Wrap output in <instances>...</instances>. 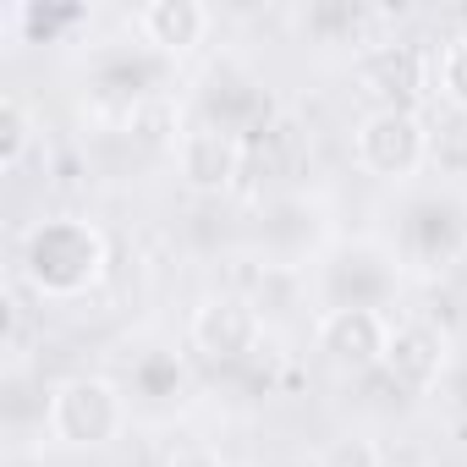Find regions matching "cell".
<instances>
[{
    "label": "cell",
    "mask_w": 467,
    "mask_h": 467,
    "mask_svg": "<svg viewBox=\"0 0 467 467\" xmlns=\"http://www.w3.org/2000/svg\"><path fill=\"white\" fill-rule=\"evenodd\" d=\"M28 143H34V116H28V105L17 94H6V105H0V165L17 171Z\"/></svg>",
    "instance_id": "cell-18"
},
{
    "label": "cell",
    "mask_w": 467,
    "mask_h": 467,
    "mask_svg": "<svg viewBox=\"0 0 467 467\" xmlns=\"http://www.w3.org/2000/svg\"><path fill=\"white\" fill-rule=\"evenodd\" d=\"M171 467H220V462H214L203 445H187V451H176V456H171Z\"/></svg>",
    "instance_id": "cell-23"
},
{
    "label": "cell",
    "mask_w": 467,
    "mask_h": 467,
    "mask_svg": "<svg viewBox=\"0 0 467 467\" xmlns=\"http://www.w3.org/2000/svg\"><path fill=\"white\" fill-rule=\"evenodd\" d=\"M396 254L412 270H451L467 254V203L456 192H412L396 214Z\"/></svg>",
    "instance_id": "cell-3"
},
{
    "label": "cell",
    "mask_w": 467,
    "mask_h": 467,
    "mask_svg": "<svg viewBox=\"0 0 467 467\" xmlns=\"http://www.w3.org/2000/svg\"><path fill=\"white\" fill-rule=\"evenodd\" d=\"M187 385H192V374H187L182 352H171V347H149V352H138L132 368H127V396L143 401L149 412L176 407V401L187 396Z\"/></svg>",
    "instance_id": "cell-14"
},
{
    "label": "cell",
    "mask_w": 467,
    "mask_h": 467,
    "mask_svg": "<svg viewBox=\"0 0 467 467\" xmlns=\"http://www.w3.org/2000/svg\"><path fill=\"white\" fill-rule=\"evenodd\" d=\"M358 83L374 99V110H418L429 88V61L418 45H374L358 61Z\"/></svg>",
    "instance_id": "cell-10"
},
{
    "label": "cell",
    "mask_w": 467,
    "mask_h": 467,
    "mask_svg": "<svg viewBox=\"0 0 467 467\" xmlns=\"http://www.w3.org/2000/svg\"><path fill=\"white\" fill-rule=\"evenodd\" d=\"M187 336H192V347H198L214 368H225V363H243V358L259 352L265 319H259V308H254L248 297H231V292H225V297H209V303L192 308Z\"/></svg>",
    "instance_id": "cell-8"
},
{
    "label": "cell",
    "mask_w": 467,
    "mask_h": 467,
    "mask_svg": "<svg viewBox=\"0 0 467 467\" xmlns=\"http://www.w3.org/2000/svg\"><path fill=\"white\" fill-rule=\"evenodd\" d=\"M171 61L149 45H105L94 61H88V88L99 105H116V110H143L160 99V83H165Z\"/></svg>",
    "instance_id": "cell-7"
},
{
    "label": "cell",
    "mask_w": 467,
    "mask_h": 467,
    "mask_svg": "<svg viewBox=\"0 0 467 467\" xmlns=\"http://www.w3.org/2000/svg\"><path fill=\"white\" fill-rule=\"evenodd\" d=\"M396 286H401V270L374 243H341L319 265V303H325V314H341V308L379 314L396 297Z\"/></svg>",
    "instance_id": "cell-5"
},
{
    "label": "cell",
    "mask_w": 467,
    "mask_h": 467,
    "mask_svg": "<svg viewBox=\"0 0 467 467\" xmlns=\"http://www.w3.org/2000/svg\"><path fill=\"white\" fill-rule=\"evenodd\" d=\"M127 423V390L105 374H72L50 390V434L72 451H99Z\"/></svg>",
    "instance_id": "cell-4"
},
{
    "label": "cell",
    "mask_w": 467,
    "mask_h": 467,
    "mask_svg": "<svg viewBox=\"0 0 467 467\" xmlns=\"http://www.w3.org/2000/svg\"><path fill=\"white\" fill-rule=\"evenodd\" d=\"M12 23L23 28L28 45H61L67 34H78L88 23V6H67V0H28L12 12Z\"/></svg>",
    "instance_id": "cell-17"
},
{
    "label": "cell",
    "mask_w": 467,
    "mask_h": 467,
    "mask_svg": "<svg viewBox=\"0 0 467 467\" xmlns=\"http://www.w3.org/2000/svg\"><path fill=\"white\" fill-rule=\"evenodd\" d=\"M138 34L149 50H160L165 61L187 56L203 45L209 34V12L198 6V0H149V6H138Z\"/></svg>",
    "instance_id": "cell-13"
},
{
    "label": "cell",
    "mask_w": 467,
    "mask_h": 467,
    "mask_svg": "<svg viewBox=\"0 0 467 467\" xmlns=\"http://www.w3.org/2000/svg\"><path fill=\"white\" fill-rule=\"evenodd\" d=\"M192 110H198V127H214L225 138H237L243 149L259 143V138H270L281 127L275 121V94L265 88V78H254L243 67H214V72H203Z\"/></svg>",
    "instance_id": "cell-2"
},
{
    "label": "cell",
    "mask_w": 467,
    "mask_h": 467,
    "mask_svg": "<svg viewBox=\"0 0 467 467\" xmlns=\"http://www.w3.org/2000/svg\"><path fill=\"white\" fill-rule=\"evenodd\" d=\"M319 467H379V445L368 434H341V440L325 445Z\"/></svg>",
    "instance_id": "cell-20"
},
{
    "label": "cell",
    "mask_w": 467,
    "mask_h": 467,
    "mask_svg": "<svg viewBox=\"0 0 467 467\" xmlns=\"http://www.w3.org/2000/svg\"><path fill=\"white\" fill-rule=\"evenodd\" d=\"M445 379H451V407H456V412H467V358H462V363H451V374H445Z\"/></svg>",
    "instance_id": "cell-22"
},
{
    "label": "cell",
    "mask_w": 467,
    "mask_h": 467,
    "mask_svg": "<svg viewBox=\"0 0 467 467\" xmlns=\"http://www.w3.org/2000/svg\"><path fill=\"white\" fill-rule=\"evenodd\" d=\"M248 165V149L214 127H187L176 138V171L192 192H231Z\"/></svg>",
    "instance_id": "cell-12"
},
{
    "label": "cell",
    "mask_w": 467,
    "mask_h": 467,
    "mask_svg": "<svg viewBox=\"0 0 467 467\" xmlns=\"http://www.w3.org/2000/svg\"><path fill=\"white\" fill-rule=\"evenodd\" d=\"M110 243L83 214H45L23 237V275L39 297H83L105 281Z\"/></svg>",
    "instance_id": "cell-1"
},
{
    "label": "cell",
    "mask_w": 467,
    "mask_h": 467,
    "mask_svg": "<svg viewBox=\"0 0 467 467\" xmlns=\"http://www.w3.org/2000/svg\"><path fill=\"white\" fill-rule=\"evenodd\" d=\"M429 149H434V132L423 127L418 110H368V116L358 121V132H352L358 165H363L368 176H379V182H407V176H418L423 160H429Z\"/></svg>",
    "instance_id": "cell-6"
},
{
    "label": "cell",
    "mask_w": 467,
    "mask_h": 467,
    "mask_svg": "<svg viewBox=\"0 0 467 467\" xmlns=\"http://www.w3.org/2000/svg\"><path fill=\"white\" fill-rule=\"evenodd\" d=\"M429 160H440V171H451V176H467V121L440 127V138H434Z\"/></svg>",
    "instance_id": "cell-21"
},
{
    "label": "cell",
    "mask_w": 467,
    "mask_h": 467,
    "mask_svg": "<svg viewBox=\"0 0 467 467\" xmlns=\"http://www.w3.org/2000/svg\"><path fill=\"white\" fill-rule=\"evenodd\" d=\"M314 341H319L325 363H336L341 374H374V368H385L390 325L368 308H341V314H319Z\"/></svg>",
    "instance_id": "cell-9"
},
{
    "label": "cell",
    "mask_w": 467,
    "mask_h": 467,
    "mask_svg": "<svg viewBox=\"0 0 467 467\" xmlns=\"http://www.w3.org/2000/svg\"><path fill=\"white\" fill-rule=\"evenodd\" d=\"M434 88L445 94L451 110L467 116V34H456V39L440 50V61H434Z\"/></svg>",
    "instance_id": "cell-19"
},
{
    "label": "cell",
    "mask_w": 467,
    "mask_h": 467,
    "mask_svg": "<svg viewBox=\"0 0 467 467\" xmlns=\"http://www.w3.org/2000/svg\"><path fill=\"white\" fill-rule=\"evenodd\" d=\"M451 374V336L429 319L396 325L390 347H385V379L396 390H429Z\"/></svg>",
    "instance_id": "cell-11"
},
{
    "label": "cell",
    "mask_w": 467,
    "mask_h": 467,
    "mask_svg": "<svg viewBox=\"0 0 467 467\" xmlns=\"http://www.w3.org/2000/svg\"><path fill=\"white\" fill-rule=\"evenodd\" d=\"M368 23H374V12L358 6V0H314L303 12V34L314 45H352Z\"/></svg>",
    "instance_id": "cell-16"
},
{
    "label": "cell",
    "mask_w": 467,
    "mask_h": 467,
    "mask_svg": "<svg viewBox=\"0 0 467 467\" xmlns=\"http://www.w3.org/2000/svg\"><path fill=\"white\" fill-rule=\"evenodd\" d=\"M314 231H319V209L303 203V198H275L259 220V237L275 259H297L308 243H314Z\"/></svg>",
    "instance_id": "cell-15"
}]
</instances>
